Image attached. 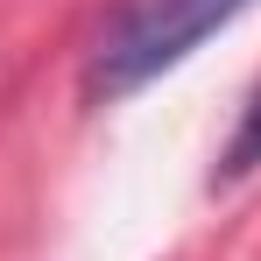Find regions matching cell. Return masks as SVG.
Here are the masks:
<instances>
[{
  "label": "cell",
  "instance_id": "1",
  "mask_svg": "<svg viewBox=\"0 0 261 261\" xmlns=\"http://www.w3.org/2000/svg\"><path fill=\"white\" fill-rule=\"evenodd\" d=\"M254 0H120L113 21L99 29V43L85 57V92L92 99H127L148 78L176 71L212 29H226L233 14H247Z\"/></svg>",
  "mask_w": 261,
  "mask_h": 261
},
{
  "label": "cell",
  "instance_id": "2",
  "mask_svg": "<svg viewBox=\"0 0 261 261\" xmlns=\"http://www.w3.org/2000/svg\"><path fill=\"white\" fill-rule=\"evenodd\" d=\"M261 170V85L247 92V106H240V127L226 134V148H219V184H233V176H254Z\"/></svg>",
  "mask_w": 261,
  "mask_h": 261
}]
</instances>
